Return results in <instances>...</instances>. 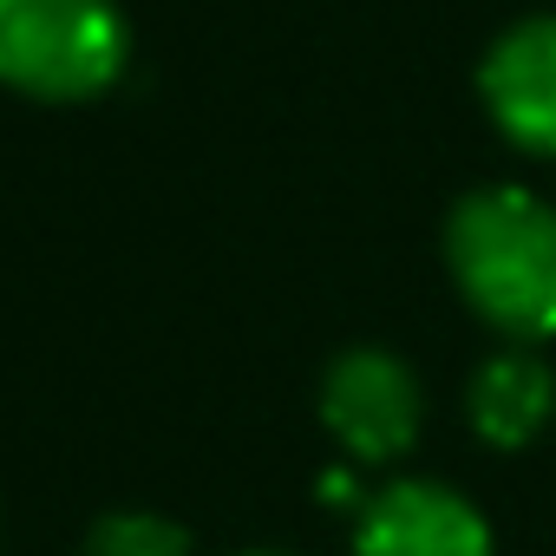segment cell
Instances as JSON below:
<instances>
[{
    "label": "cell",
    "mask_w": 556,
    "mask_h": 556,
    "mask_svg": "<svg viewBox=\"0 0 556 556\" xmlns=\"http://www.w3.org/2000/svg\"><path fill=\"white\" fill-rule=\"evenodd\" d=\"M445 268L465 308L510 348L556 334V210L523 184H484L452 203Z\"/></svg>",
    "instance_id": "obj_1"
},
{
    "label": "cell",
    "mask_w": 556,
    "mask_h": 556,
    "mask_svg": "<svg viewBox=\"0 0 556 556\" xmlns=\"http://www.w3.org/2000/svg\"><path fill=\"white\" fill-rule=\"evenodd\" d=\"M118 0H0V86L27 99H99L125 73Z\"/></svg>",
    "instance_id": "obj_2"
},
{
    "label": "cell",
    "mask_w": 556,
    "mask_h": 556,
    "mask_svg": "<svg viewBox=\"0 0 556 556\" xmlns=\"http://www.w3.org/2000/svg\"><path fill=\"white\" fill-rule=\"evenodd\" d=\"M321 419L341 439L348 458L361 465H393L413 452L419 419H426V393L413 380V367L387 348H348L328 380H321Z\"/></svg>",
    "instance_id": "obj_3"
},
{
    "label": "cell",
    "mask_w": 556,
    "mask_h": 556,
    "mask_svg": "<svg viewBox=\"0 0 556 556\" xmlns=\"http://www.w3.org/2000/svg\"><path fill=\"white\" fill-rule=\"evenodd\" d=\"M354 556H497L484 510L439 478H393L367 497Z\"/></svg>",
    "instance_id": "obj_4"
},
{
    "label": "cell",
    "mask_w": 556,
    "mask_h": 556,
    "mask_svg": "<svg viewBox=\"0 0 556 556\" xmlns=\"http://www.w3.org/2000/svg\"><path fill=\"white\" fill-rule=\"evenodd\" d=\"M478 99L517 151L556 157V14H530L491 40L478 60Z\"/></svg>",
    "instance_id": "obj_5"
},
{
    "label": "cell",
    "mask_w": 556,
    "mask_h": 556,
    "mask_svg": "<svg viewBox=\"0 0 556 556\" xmlns=\"http://www.w3.org/2000/svg\"><path fill=\"white\" fill-rule=\"evenodd\" d=\"M465 419L491 452H523L556 419V374L536 348L491 354L465 387Z\"/></svg>",
    "instance_id": "obj_6"
},
{
    "label": "cell",
    "mask_w": 556,
    "mask_h": 556,
    "mask_svg": "<svg viewBox=\"0 0 556 556\" xmlns=\"http://www.w3.org/2000/svg\"><path fill=\"white\" fill-rule=\"evenodd\" d=\"M86 556H190V536L170 523V517H151V510H118L92 530Z\"/></svg>",
    "instance_id": "obj_7"
},
{
    "label": "cell",
    "mask_w": 556,
    "mask_h": 556,
    "mask_svg": "<svg viewBox=\"0 0 556 556\" xmlns=\"http://www.w3.org/2000/svg\"><path fill=\"white\" fill-rule=\"evenodd\" d=\"M249 556H282V549H249Z\"/></svg>",
    "instance_id": "obj_8"
}]
</instances>
